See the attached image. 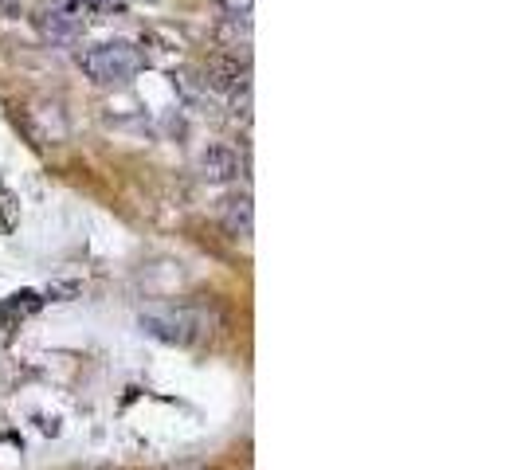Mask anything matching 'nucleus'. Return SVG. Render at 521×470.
<instances>
[{
	"instance_id": "1",
	"label": "nucleus",
	"mask_w": 521,
	"mask_h": 470,
	"mask_svg": "<svg viewBox=\"0 0 521 470\" xmlns=\"http://www.w3.org/2000/svg\"><path fill=\"white\" fill-rule=\"evenodd\" d=\"M83 71L95 79V83H126L142 71V51L126 40H110V44H98L91 51H83Z\"/></svg>"
},
{
	"instance_id": "2",
	"label": "nucleus",
	"mask_w": 521,
	"mask_h": 470,
	"mask_svg": "<svg viewBox=\"0 0 521 470\" xmlns=\"http://www.w3.org/2000/svg\"><path fill=\"white\" fill-rule=\"evenodd\" d=\"M196 173L208 181V185H228L239 177V157L236 149L228 145H208L200 157H196Z\"/></svg>"
},
{
	"instance_id": "3",
	"label": "nucleus",
	"mask_w": 521,
	"mask_h": 470,
	"mask_svg": "<svg viewBox=\"0 0 521 470\" xmlns=\"http://www.w3.org/2000/svg\"><path fill=\"white\" fill-rule=\"evenodd\" d=\"M192 326H196V318H192L189 310H169V314H142V329L145 333H153V337H161V341H173V345H189L192 337Z\"/></svg>"
},
{
	"instance_id": "4",
	"label": "nucleus",
	"mask_w": 521,
	"mask_h": 470,
	"mask_svg": "<svg viewBox=\"0 0 521 470\" xmlns=\"http://www.w3.org/2000/svg\"><path fill=\"white\" fill-rule=\"evenodd\" d=\"M200 83L208 91H224V94H236L239 87H247V67H239L236 59H208L204 71H200Z\"/></svg>"
},
{
	"instance_id": "5",
	"label": "nucleus",
	"mask_w": 521,
	"mask_h": 470,
	"mask_svg": "<svg viewBox=\"0 0 521 470\" xmlns=\"http://www.w3.org/2000/svg\"><path fill=\"white\" fill-rule=\"evenodd\" d=\"M36 28H40V36L51 40V44H71L83 24H79V16H71V12H40V16H36Z\"/></svg>"
},
{
	"instance_id": "6",
	"label": "nucleus",
	"mask_w": 521,
	"mask_h": 470,
	"mask_svg": "<svg viewBox=\"0 0 521 470\" xmlns=\"http://www.w3.org/2000/svg\"><path fill=\"white\" fill-rule=\"evenodd\" d=\"M224 228H228V235H236V239H247V235H251V196L228 200V208H224Z\"/></svg>"
},
{
	"instance_id": "7",
	"label": "nucleus",
	"mask_w": 521,
	"mask_h": 470,
	"mask_svg": "<svg viewBox=\"0 0 521 470\" xmlns=\"http://www.w3.org/2000/svg\"><path fill=\"white\" fill-rule=\"evenodd\" d=\"M232 110H236V118H251V87H239L232 98Z\"/></svg>"
},
{
	"instance_id": "8",
	"label": "nucleus",
	"mask_w": 521,
	"mask_h": 470,
	"mask_svg": "<svg viewBox=\"0 0 521 470\" xmlns=\"http://www.w3.org/2000/svg\"><path fill=\"white\" fill-rule=\"evenodd\" d=\"M224 8H228V16H236V20H247L251 16V0H220Z\"/></svg>"
}]
</instances>
